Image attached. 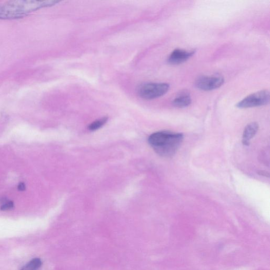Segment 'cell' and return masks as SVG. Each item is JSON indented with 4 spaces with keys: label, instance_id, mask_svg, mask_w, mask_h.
Instances as JSON below:
<instances>
[{
    "label": "cell",
    "instance_id": "1",
    "mask_svg": "<svg viewBox=\"0 0 270 270\" xmlns=\"http://www.w3.org/2000/svg\"><path fill=\"white\" fill-rule=\"evenodd\" d=\"M183 139L184 135L182 133L164 131L150 135L148 142L159 155L171 157L177 152Z\"/></svg>",
    "mask_w": 270,
    "mask_h": 270
},
{
    "label": "cell",
    "instance_id": "2",
    "mask_svg": "<svg viewBox=\"0 0 270 270\" xmlns=\"http://www.w3.org/2000/svg\"><path fill=\"white\" fill-rule=\"evenodd\" d=\"M60 3L57 1H13L0 5V19H15L26 16L31 12Z\"/></svg>",
    "mask_w": 270,
    "mask_h": 270
},
{
    "label": "cell",
    "instance_id": "3",
    "mask_svg": "<svg viewBox=\"0 0 270 270\" xmlns=\"http://www.w3.org/2000/svg\"><path fill=\"white\" fill-rule=\"evenodd\" d=\"M169 89L170 85L167 83H147L140 85L137 93L140 97L151 100L166 95Z\"/></svg>",
    "mask_w": 270,
    "mask_h": 270
},
{
    "label": "cell",
    "instance_id": "4",
    "mask_svg": "<svg viewBox=\"0 0 270 270\" xmlns=\"http://www.w3.org/2000/svg\"><path fill=\"white\" fill-rule=\"evenodd\" d=\"M269 101V91L264 90L251 94L240 101L236 105L239 109H248L266 105Z\"/></svg>",
    "mask_w": 270,
    "mask_h": 270
},
{
    "label": "cell",
    "instance_id": "5",
    "mask_svg": "<svg viewBox=\"0 0 270 270\" xmlns=\"http://www.w3.org/2000/svg\"><path fill=\"white\" fill-rule=\"evenodd\" d=\"M225 83V79L220 75L202 76L195 83L196 87L204 91H210L221 87Z\"/></svg>",
    "mask_w": 270,
    "mask_h": 270
},
{
    "label": "cell",
    "instance_id": "6",
    "mask_svg": "<svg viewBox=\"0 0 270 270\" xmlns=\"http://www.w3.org/2000/svg\"><path fill=\"white\" fill-rule=\"evenodd\" d=\"M195 51L182 49H175L170 55L168 59V62L171 65H179L189 60L192 57Z\"/></svg>",
    "mask_w": 270,
    "mask_h": 270
},
{
    "label": "cell",
    "instance_id": "7",
    "mask_svg": "<svg viewBox=\"0 0 270 270\" xmlns=\"http://www.w3.org/2000/svg\"><path fill=\"white\" fill-rule=\"evenodd\" d=\"M259 130V125L255 122L250 123L244 129L242 143L245 146L250 145V140L255 135Z\"/></svg>",
    "mask_w": 270,
    "mask_h": 270
},
{
    "label": "cell",
    "instance_id": "8",
    "mask_svg": "<svg viewBox=\"0 0 270 270\" xmlns=\"http://www.w3.org/2000/svg\"><path fill=\"white\" fill-rule=\"evenodd\" d=\"M192 98L190 94L186 91H183L176 97L172 103L174 107L178 108H185L191 104Z\"/></svg>",
    "mask_w": 270,
    "mask_h": 270
},
{
    "label": "cell",
    "instance_id": "9",
    "mask_svg": "<svg viewBox=\"0 0 270 270\" xmlns=\"http://www.w3.org/2000/svg\"><path fill=\"white\" fill-rule=\"evenodd\" d=\"M42 265V262L38 258H35L24 266H23L20 270H38Z\"/></svg>",
    "mask_w": 270,
    "mask_h": 270
},
{
    "label": "cell",
    "instance_id": "10",
    "mask_svg": "<svg viewBox=\"0 0 270 270\" xmlns=\"http://www.w3.org/2000/svg\"><path fill=\"white\" fill-rule=\"evenodd\" d=\"M108 120V117H103V118L93 122L89 125L88 130L92 132L96 131L106 124Z\"/></svg>",
    "mask_w": 270,
    "mask_h": 270
},
{
    "label": "cell",
    "instance_id": "11",
    "mask_svg": "<svg viewBox=\"0 0 270 270\" xmlns=\"http://www.w3.org/2000/svg\"><path fill=\"white\" fill-rule=\"evenodd\" d=\"M3 204L1 206V210H8L13 209L14 207V204L12 201H4Z\"/></svg>",
    "mask_w": 270,
    "mask_h": 270
},
{
    "label": "cell",
    "instance_id": "12",
    "mask_svg": "<svg viewBox=\"0 0 270 270\" xmlns=\"http://www.w3.org/2000/svg\"><path fill=\"white\" fill-rule=\"evenodd\" d=\"M26 185L23 183H21L18 186V189L20 191H24L26 190Z\"/></svg>",
    "mask_w": 270,
    "mask_h": 270
}]
</instances>
